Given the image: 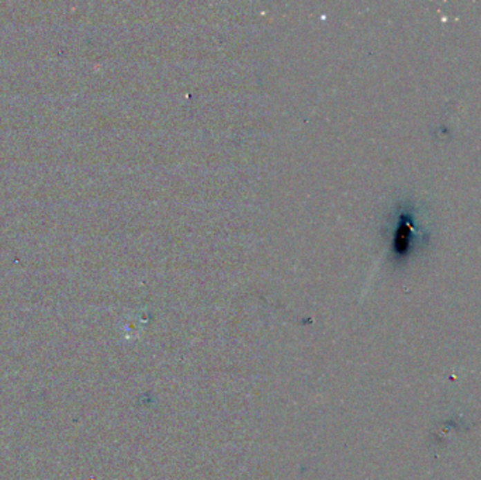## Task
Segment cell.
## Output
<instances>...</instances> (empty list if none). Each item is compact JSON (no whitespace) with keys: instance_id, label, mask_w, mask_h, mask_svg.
<instances>
[{"instance_id":"6da1fadb","label":"cell","mask_w":481,"mask_h":480,"mask_svg":"<svg viewBox=\"0 0 481 480\" xmlns=\"http://www.w3.org/2000/svg\"><path fill=\"white\" fill-rule=\"evenodd\" d=\"M428 234L425 228L418 224V219L411 203H399L393 224L390 250L393 257L398 259L407 258L415 247L425 243Z\"/></svg>"}]
</instances>
